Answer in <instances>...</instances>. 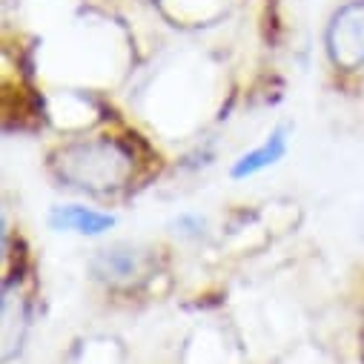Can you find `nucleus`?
Here are the masks:
<instances>
[{
    "label": "nucleus",
    "instance_id": "6",
    "mask_svg": "<svg viewBox=\"0 0 364 364\" xmlns=\"http://www.w3.org/2000/svg\"><path fill=\"white\" fill-rule=\"evenodd\" d=\"M207 218L201 215V213H181V215H175L172 218V224H169V230H172V235L175 238H184V241H201L204 235H207Z\"/></svg>",
    "mask_w": 364,
    "mask_h": 364
},
{
    "label": "nucleus",
    "instance_id": "2",
    "mask_svg": "<svg viewBox=\"0 0 364 364\" xmlns=\"http://www.w3.org/2000/svg\"><path fill=\"white\" fill-rule=\"evenodd\" d=\"M324 49L338 72L364 69V0L341 4L324 32Z\"/></svg>",
    "mask_w": 364,
    "mask_h": 364
},
{
    "label": "nucleus",
    "instance_id": "4",
    "mask_svg": "<svg viewBox=\"0 0 364 364\" xmlns=\"http://www.w3.org/2000/svg\"><path fill=\"white\" fill-rule=\"evenodd\" d=\"M290 138H293V129L290 124H279V127H272L261 144H255L252 149L241 152L232 166H230V178L232 181H247V178H255L267 169H272L276 164L284 161L287 149H290Z\"/></svg>",
    "mask_w": 364,
    "mask_h": 364
},
{
    "label": "nucleus",
    "instance_id": "5",
    "mask_svg": "<svg viewBox=\"0 0 364 364\" xmlns=\"http://www.w3.org/2000/svg\"><path fill=\"white\" fill-rule=\"evenodd\" d=\"M46 224H49L52 232H66V235H80V238H101L118 224V218L112 213L86 207V204H55L46 215Z\"/></svg>",
    "mask_w": 364,
    "mask_h": 364
},
{
    "label": "nucleus",
    "instance_id": "3",
    "mask_svg": "<svg viewBox=\"0 0 364 364\" xmlns=\"http://www.w3.org/2000/svg\"><path fill=\"white\" fill-rule=\"evenodd\" d=\"M89 272L92 279L107 284V287H129L146 272V255L141 247L118 241L109 247H101L92 258H89Z\"/></svg>",
    "mask_w": 364,
    "mask_h": 364
},
{
    "label": "nucleus",
    "instance_id": "1",
    "mask_svg": "<svg viewBox=\"0 0 364 364\" xmlns=\"http://www.w3.org/2000/svg\"><path fill=\"white\" fill-rule=\"evenodd\" d=\"M135 152L118 138L77 141L58 152L55 169L63 184L83 193H112L132 178Z\"/></svg>",
    "mask_w": 364,
    "mask_h": 364
},
{
    "label": "nucleus",
    "instance_id": "7",
    "mask_svg": "<svg viewBox=\"0 0 364 364\" xmlns=\"http://www.w3.org/2000/svg\"><path fill=\"white\" fill-rule=\"evenodd\" d=\"M358 235H361V241H364V213H361V221H358Z\"/></svg>",
    "mask_w": 364,
    "mask_h": 364
}]
</instances>
